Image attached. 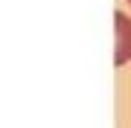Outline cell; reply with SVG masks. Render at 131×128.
I'll list each match as a JSON object with an SVG mask.
<instances>
[{
	"label": "cell",
	"mask_w": 131,
	"mask_h": 128,
	"mask_svg": "<svg viewBox=\"0 0 131 128\" xmlns=\"http://www.w3.org/2000/svg\"><path fill=\"white\" fill-rule=\"evenodd\" d=\"M128 3H131V0H128Z\"/></svg>",
	"instance_id": "7a4b0ae2"
},
{
	"label": "cell",
	"mask_w": 131,
	"mask_h": 128,
	"mask_svg": "<svg viewBox=\"0 0 131 128\" xmlns=\"http://www.w3.org/2000/svg\"><path fill=\"white\" fill-rule=\"evenodd\" d=\"M114 20H117V64H125L131 58V20L122 12L114 15Z\"/></svg>",
	"instance_id": "6da1fadb"
}]
</instances>
